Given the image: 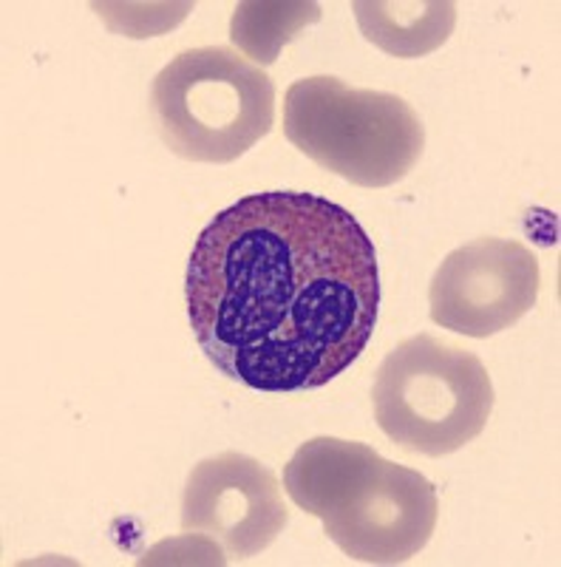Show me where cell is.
<instances>
[{"mask_svg":"<svg viewBox=\"0 0 561 567\" xmlns=\"http://www.w3.org/2000/svg\"><path fill=\"white\" fill-rule=\"evenodd\" d=\"M185 298L196 341L225 378L259 392H310L372 341L377 252L361 221L323 196H245L201 230Z\"/></svg>","mask_w":561,"mask_h":567,"instance_id":"obj_1","label":"cell"},{"mask_svg":"<svg viewBox=\"0 0 561 567\" xmlns=\"http://www.w3.org/2000/svg\"><path fill=\"white\" fill-rule=\"evenodd\" d=\"M284 134L323 171L361 187L406 179L426 151V128L406 100L330 74L287 89Z\"/></svg>","mask_w":561,"mask_h":567,"instance_id":"obj_2","label":"cell"},{"mask_svg":"<svg viewBox=\"0 0 561 567\" xmlns=\"http://www.w3.org/2000/svg\"><path fill=\"white\" fill-rule=\"evenodd\" d=\"M150 111L176 156L227 165L272 131L276 85L230 45H201L176 54L156 74Z\"/></svg>","mask_w":561,"mask_h":567,"instance_id":"obj_3","label":"cell"},{"mask_svg":"<svg viewBox=\"0 0 561 567\" xmlns=\"http://www.w3.org/2000/svg\"><path fill=\"white\" fill-rule=\"evenodd\" d=\"M374 420L412 454L446 457L474 443L494 412V383L474 352L432 336L401 341L372 386Z\"/></svg>","mask_w":561,"mask_h":567,"instance_id":"obj_4","label":"cell"},{"mask_svg":"<svg viewBox=\"0 0 561 567\" xmlns=\"http://www.w3.org/2000/svg\"><path fill=\"white\" fill-rule=\"evenodd\" d=\"M437 516V488L419 471L368 449L321 523L349 559L403 565L426 548Z\"/></svg>","mask_w":561,"mask_h":567,"instance_id":"obj_5","label":"cell"},{"mask_svg":"<svg viewBox=\"0 0 561 567\" xmlns=\"http://www.w3.org/2000/svg\"><path fill=\"white\" fill-rule=\"evenodd\" d=\"M539 258L510 239H477L448 252L428 287L432 321L465 338H490L522 321L539 298Z\"/></svg>","mask_w":561,"mask_h":567,"instance_id":"obj_6","label":"cell"},{"mask_svg":"<svg viewBox=\"0 0 561 567\" xmlns=\"http://www.w3.org/2000/svg\"><path fill=\"white\" fill-rule=\"evenodd\" d=\"M290 523L278 477L239 452L207 457L190 471L181 494V534L214 542L236 559L267 550Z\"/></svg>","mask_w":561,"mask_h":567,"instance_id":"obj_7","label":"cell"},{"mask_svg":"<svg viewBox=\"0 0 561 567\" xmlns=\"http://www.w3.org/2000/svg\"><path fill=\"white\" fill-rule=\"evenodd\" d=\"M352 9L363 38L403 60L437 52L457 27V3L448 0H357Z\"/></svg>","mask_w":561,"mask_h":567,"instance_id":"obj_8","label":"cell"},{"mask_svg":"<svg viewBox=\"0 0 561 567\" xmlns=\"http://www.w3.org/2000/svg\"><path fill=\"white\" fill-rule=\"evenodd\" d=\"M321 7L310 0H245L232 9L230 40L252 65H272L290 40L321 20Z\"/></svg>","mask_w":561,"mask_h":567,"instance_id":"obj_9","label":"cell"}]
</instances>
